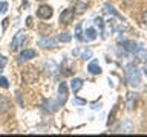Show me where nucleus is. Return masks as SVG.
Returning <instances> with one entry per match:
<instances>
[{"mask_svg": "<svg viewBox=\"0 0 147 137\" xmlns=\"http://www.w3.org/2000/svg\"><path fill=\"white\" fill-rule=\"evenodd\" d=\"M37 57V52L34 49H25L23 52L18 55V63H25V61H29V59H32V58H35Z\"/></svg>", "mask_w": 147, "mask_h": 137, "instance_id": "0eeeda50", "label": "nucleus"}, {"mask_svg": "<svg viewBox=\"0 0 147 137\" xmlns=\"http://www.w3.org/2000/svg\"><path fill=\"white\" fill-rule=\"evenodd\" d=\"M141 21H142V25H144L147 27V11L142 12V15H141Z\"/></svg>", "mask_w": 147, "mask_h": 137, "instance_id": "a878e982", "label": "nucleus"}, {"mask_svg": "<svg viewBox=\"0 0 147 137\" xmlns=\"http://www.w3.org/2000/svg\"><path fill=\"white\" fill-rule=\"evenodd\" d=\"M25 40H26V34L23 31H18L16 34V37L12 38V43H11V50L12 52H17V50L25 44Z\"/></svg>", "mask_w": 147, "mask_h": 137, "instance_id": "f03ea898", "label": "nucleus"}, {"mask_svg": "<svg viewBox=\"0 0 147 137\" xmlns=\"http://www.w3.org/2000/svg\"><path fill=\"white\" fill-rule=\"evenodd\" d=\"M38 46L40 47H43V49H52L57 46V40L55 38H51V37H43V38H40L38 40Z\"/></svg>", "mask_w": 147, "mask_h": 137, "instance_id": "6e6552de", "label": "nucleus"}, {"mask_svg": "<svg viewBox=\"0 0 147 137\" xmlns=\"http://www.w3.org/2000/svg\"><path fill=\"white\" fill-rule=\"evenodd\" d=\"M84 34H86V35H84V40H86V41H94V40L96 38V31L94 29V27H87Z\"/></svg>", "mask_w": 147, "mask_h": 137, "instance_id": "dca6fc26", "label": "nucleus"}, {"mask_svg": "<svg viewBox=\"0 0 147 137\" xmlns=\"http://www.w3.org/2000/svg\"><path fill=\"white\" fill-rule=\"evenodd\" d=\"M106 11H107L109 14H113L115 17H118L119 20H123V21H124V17H123V15H121V14H119V12H117V11H115V9H113L112 6H110V5H106Z\"/></svg>", "mask_w": 147, "mask_h": 137, "instance_id": "a211bd4d", "label": "nucleus"}, {"mask_svg": "<svg viewBox=\"0 0 147 137\" xmlns=\"http://www.w3.org/2000/svg\"><path fill=\"white\" fill-rule=\"evenodd\" d=\"M136 57L138 59H141V61H146L147 59V49L144 47V46H138V49H136Z\"/></svg>", "mask_w": 147, "mask_h": 137, "instance_id": "2eb2a0df", "label": "nucleus"}, {"mask_svg": "<svg viewBox=\"0 0 147 137\" xmlns=\"http://www.w3.org/2000/svg\"><path fill=\"white\" fill-rule=\"evenodd\" d=\"M32 25V18L29 17V18H28V26H31Z\"/></svg>", "mask_w": 147, "mask_h": 137, "instance_id": "c756f323", "label": "nucleus"}, {"mask_svg": "<svg viewBox=\"0 0 147 137\" xmlns=\"http://www.w3.org/2000/svg\"><path fill=\"white\" fill-rule=\"evenodd\" d=\"M8 21H9L8 18H5V20H3V27H6V26H8Z\"/></svg>", "mask_w": 147, "mask_h": 137, "instance_id": "c85d7f7f", "label": "nucleus"}, {"mask_svg": "<svg viewBox=\"0 0 147 137\" xmlns=\"http://www.w3.org/2000/svg\"><path fill=\"white\" fill-rule=\"evenodd\" d=\"M40 2H43V0H40Z\"/></svg>", "mask_w": 147, "mask_h": 137, "instance_id": "7c9ffc66", "label": "nucleus"}, {"mask_svg": "<svg viewBox=\"0 0 147 137\" xmlns=\"http://www.w3.org/2000/svg\"><path fill=\"white\" fill-rule=\"evenodd\" d=\"M45 70H46V73H48V75H54V73L58 70V67H57V64H55V61L49 59V61L45 63Z\"/></svg>", "mask_w": 147, "mask_h": 137, "instance_id": "9d476101", "label": "nucleus"}, {"mask_svg": "<svg viewBox=\"0 0 147 137\" xmlns=\"http://www.w3.org/2000/svg\"><path fill=\"white\" fill-rule=\"evenodd\" d=\"M126 79L132 87H138L141 84V72L136 64H129L126 67Z\"/></svg>", "mask_w": 147, "mask_h": 137, "instance_id": "f257e3e1", "label": "nucleus"}, {"mask_svg": "<svg viewBox=\"0 0 147 137\" xmlns=\"http://www.w3.org/2000/svg\"><path fill=\"white\" fill-rule=\"evenodd\" d=\"M52 14H54V11L49 5H41V6L37 9V15L40 18H43V20H49V18L52 17Z\"/></svg>", "mask_w": 147, "mask_h": 137, "instance_id": "39448f33", "label": "nucleus"}, {"mask_svg": "<svg viewBox=\"0 0 147 137\" xmlns=\"http://www.w3.org/2000/svg\"><path fill=\"white\" fill-rule=\"evenodd\" d=\"M142 70H144V75L147 76V61H146V64H144V67H142Z\"/></svg>", "mask_w": 147, "mask_h": 137, "instance_id": "cd10ccee", "label": "nucleus"}, {"mask_svg": "<svg viewBox=\"0 0 147 137\" xmlns=\"http://www.w3.org/2000/svg\"><path fill=\"white\" fill-rule=\"evenodd\" d=\"M74 102H75L77 105H84L86 100H83V99H74Z\"/></svg>", "mask_w": 147, "mask_h": 137, "instance_id": "bb28decb", "label": "nucleus"}, {"mask_svg": "<svg viewBox=\"0 0 147 137\" xmlns=\"http://www.w3.org/2000/svg\"><path fill=\"white\" fill-rule=\"evenodd\" d=\"M67 100V85L66 82H61L58 85V100H57V105H64V102Z\"/></svg>", "mask_w": 147, "mask_h": 137, "instance_id": "20e7f679", "label": "nucleus"}, {"mask_svg": "<svg viewBox=\"0 0 147 137\" xmlns=\"http://www.w3.org/2000/svg\"><path fill=\"white\" fill-rule=\"evenodd\" d=\"M90 57H92V52H90V50H86V52H83V55H81V58L84 59V61H86V59H89Z\"/></svg>", "mask_w": 147, "mask_h": 137, "instance_id": "393cba45", "label": "nucleus"}, {"mask_svg": "<svg viewBox=\"0 0 147 137\" xmlns=\"http://www.w3.org/2000/svg\"><path fill=\"white\" fill-rule=\"evenodd\" d=\"M81 87H83V79H80V78H74L71 81V90L74 93H78L81 90Z\"/></svg>", "mask_w": 147, "mask_h": 137, "instance_id": "f8f14e48", "label": "nucleus"}, {"mask_svg": "<svg viewBox=\"0 0 147 137\" xmlns=\"http://www.w3.org/2000/svg\"><path fill=\"white\" fill-rule=\"evenodd\" d=\"M87 70H89L90 75H100V73H101V67L98 66V61H92L89 66H87Z\"/></svg>", "mask_w": 147, "mask_h": 137, "instance_id": "ddd939ff", "label": "nucleus"}, {"mask_svg": "<svg viewBox=\"0 0 147 137\" xmlns=\"http://www.w3.org/2000/svg\"><path fill=\"white\" fill-rule=\"evenodd\" d=\"M0 87H3V88H9V82L5 76H0Z\"/></svg>", "mask_w": 147, "mask_h": 137, "instance_id": "4be33fe9", "label": "nucleus"}, {"mask_svg": "<svg viewBox=\"0 0 147 137\" xmlns=\"http://www.w3.org/2000/svg\"><path fill=\"white\" fill-rule=\"evenodd\" d=\"M95 25L100 27L101 31H103V27H104V23H103V18H95Z\"/></svg>", "mask_w": 147, "mask_h": 137, "instance_id": "b1692460", "label": "nucleus"}, {"mask_svg": "<svg viewBox=\"0 0 147 137\" xmlns=\"http://www.w3.org/2000/svg\"><path fill=\"white\" fill-rule=\"evenodd\" d=\"M37 78H38V73H37V70H35V68H32V67L23 72V81L28 82V84H32V82H35Z\"/></svg>", "mask_w": 147, "mask_h": 137, "instance_id": "423d86ee", "label": "nucleus"}, {"mask_svg": "<svg viewBox=\"0 0 147 137\" xmlns=\"http://www.w3.org/2000/svg\"><path fill=\"white\" fill-rule=\"evenodd\" d=\"M8 6H9V5H8L6 2H2V3H0V14H5V12H6V11H8Z\"/></svg>", "mask_w": 147, "mask_h": 137, "instance_id": "5701e85b", "label": "nucleus"}, {"mask_svg": "<svg viewBox=\"0 0 147 137\" xmlns=\"http://www.w3.org/2000/svg\"><path fill=\"white\" fill-rule=\"evenodd\" d=\"M75 38L80 41H84V37H83V32H81V23H78L75 26Z\"/></svg>", "mask_w": 147, "mask_h": 137, "instance_id": "f3484780", "label": "nucleus"}, {"mask_svg": "<svg viewBox=\"0 0 147 137\" xmlns=\"http://www.w3.org/2000/svg\"><path fill=\"white\" fill-rule=\"evenodd\" d=\"M86 8H87V2H86V0H78V2L75 3V6H74L75 14H83L86 11Z\"/></svg>", "mask_w": 147, "mask_h": 137, "instance_id": "4468645a", "label": "nucleus"}, {"mask_svg": "<svg viewBox=\"0 0 147 137\" xmlns=\"http://www.w3.org/2000/svg\"><path fill=\"white\" fill-rule=\"evenodd\" d=\"M123 49L124 50H127V52H130V53H135L136 52V49H138V44L135 43V41H123Z\"/></svg>", "mask_w": 147, "mask_h": 137, "instance_id": "9b49d317", "label": "nucleus"}, {"mask_svg": "<svg viewBox=\"0 0 147 137\" xmlns=\"http://www.w3.org/2000/svg\"><path fill=\"white\" fill-rule=\"evenodd\" d=\"M6 63H8L6 57H3V55H0V73L3 72V68H5V66H6Z\"/></svg>", "mask_w": 147, "mask_h": 137, "instance_id": "412c9836", "label": "nucleus"}, {"mask_svg": "<svg viewBox=\"0 0 147 137\" xmlns=\"http://www.w3.org/2000/svg\"><path fill=\"white\" fill-rule=\"evenodd\" d=\"M72 37L71 34H67V32H61V34L58 35V41H61V43H67V41H71Z\"/></svg>", "mask_w": 147, "mask_h": 137, "instance_id": "6ab92c4d", "label": "nucleus"}, {"mask_svg": "<svg viewBox=\"0 0 147 137\" xmlns=\"http://www.w3.org/2000/svg\"><path fill=\"white\" fill-rule=\"evenodd\" d=\"M135 99H136L135 93H129V96H127V108L129 110L133 108V102H135Z\"/></svg>", "mask_w": 147, "mask_h": 137, "instance_id": "aec40b11", "label": "nucleus"}, {"mask_svg": "<svg viewBox=\"0 0 147 137\" xmlns=\"http://www.w3.org/2000/svg\"><path fill=\"white\" fill-rule=\"evenodd\" d=\"M74 17H75V11L74 9H64L60 14V25H69L71 21H74Z\"/></svg>", "mask_w": 147, "mask_h": 137, "instance_id": "7ed1b4c3", "label": "nucleus"}, {"mask_svg": "<svg viewBox=\"0 0 147 137\" xmlns=\"http://www.w3.org/2000/svg\"><path fill=\"white\" fill-rule=\"evenodd\" d=\"M9 110H11V100H9L6 96L0 94V114L6 113Z\"/></svg>", "mask_w": 147, "mask_h": 137, "instance_id": "1a4fd4ad", "label": "nucleus"}]
</instances>
